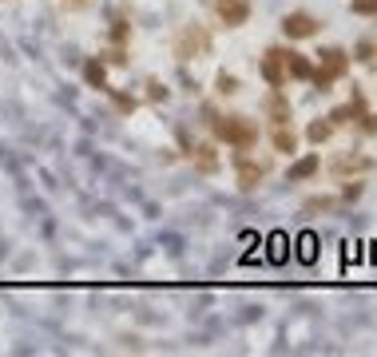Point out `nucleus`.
I'll return each instance as SVG.
<instances>
[{"label":"nucleus","instance_id":"1","mask_svg":"<svg viewBox=\"0 0 377 357\" xmlns=\"http://www.w3.org/2000/svg\"><path fill=\"white\" fill-rule=\"evenodd\" d=\"M346 72H350V56H346L341 48H326L322 56H318V68H314V75H310V80H314L318 92H329V84H334V80H341Z\"/></svg>","mask_w":377,"mask_h":357},{"label":"nucleus","instance_id":"2","mask_svg":"<svg viewBox=\"0 0 377 357\" xmlns=\"http://www.w3.org/2000/svg\"><path fill=\"white\" fill-rule=\"evenodd\" d=\"M215 136H219L222 143H231V147L246 151V147H255L258 127L250 124V119H243V115H227L222 124H215Z\"/></svg>","mask_w":377,"mask_h":357},{"label":"nucleus","instance_id":"3","mask_svg":"<svg viewBox=\"0 0 377 357\" xmlns=\"http://www.w3.org/2000/svg\"><path fill=\"white\" fill-rule=\"evenodd\" d=\"M282 32H286L290 40H310V36L322 32V20H314L310 13H290L286 20H282Z\"/></svg>","mask_w":377,"mask_h":357},{"label":"nucleus","instance_id":"4","mask_svg":"<svg viewBox=\"0 0 377 357\" xmlns=\"http://www.w3.org/2000/svg\"><path fill=\"white\" fill-rule=\"evenodd\" d=\"M207 32H203V28H187V32H183L179 40H175V56H179V60H187V56H195V52H207Z\"/></svg>","mask_w":377,"mask_h":357},{"label":"nucleus","instance_id":"5","mask_svg":"<svg viewBox=\"0 0 377 357\" xmlns=\"http://www.w3.org/2000/svg\"><path fill=\"white\" fill-rule=\"evenodd\" d=\"M262 75H266L270 87H282V84H286V52H282V48H270L266 60H262Z\"/></svg>","mask_w":377,"mask_h":357},{"label":"nucleus","instance_id":"6","mask_svg":"<svg viewBox=\"0 0 377 357\" xmlns=\"http://www.w3.org/2000/svg\"><path fill=\"white\" fill-rule=\"evenodd\" d=\"M215 4H219V16L227 28H239L250 16V0H215Z\"/></svg>","mask_w":377,"mask_h":357},{"label":"nucleus","instance_id":"7","mask_svg":"<svg viewBox=\"0 0 377 357\" xmlns=\"http://www.w3.org/2000/svg\"><path fill=\"white\" fill-rule=\"evenodd\" d=\"M362 115H365V99H362V96H353V103H341V108H334L326 119L338 127V124H350V119H362Z\"/></svg>","mask_w":377,"mask_h":357},{"label":"nucleus","instance_id":"8","mask_svg":"<svg viewBox=\"0 0 377 357\" xmlns=\"http://www.w3.org/2000/svg\"><path fill=\"white\" fill-rule=\"evenodd\" d=\"M266 115L274 119V124H290V103H286V96H282V87H270V96H266Z\"/></svg>","mask_w":377,"mask_h":357},{"label":"nucleus","instance_id":"9","mask_svg":"<svg viewBox=\"0 0 377 357\" xmlns=\"http://www.w3.org/2000/svg\"><path fill=\"white\" fill-rule=\"evenodd\" d=\"M286 75H294V80H310V75H314V64L306 60L302 52H286Z\"/></svg>","mask_w":377,"mask_h":357},{"label":"nucleus","instance_id":"10","mask_svg":"<svg viewBox=\"0 0 377 357\" xmlns=\"http://www.w3.org/2000/svg\"><path fill=\"white\" fill-rule=\"evenodd\" d=\"M258 183H262V167L250 163V159H239V187L250 191V187H258Z\"/></svg>","mask_w":377,"mask_h":357},{"label":"nucleus","instance_id":"11","mask_svg":"<svg viewBox=\"0 0 377 357\" xmlns=\"http://www.w3.org/2000/svg\"><path fill=\"white\" fill-rule=\"evenodd\" d=\"M310 175H318V155H306V159H298L290 171H286V179H290V183H302V179H310Z\"/></svg>","mask_w":377,"mask_h":357},{"label":"nucleus","instance_id":"12","mask_svg":"<svg viewBox=\"0 0 377 357\" xmlns=\"http://www.w3.org/2000/svg\"><path fill=\"white\" fill-rule=\"evenodd\" d=\"M294 147H298V136L290 131V124H278V127H274V151H282V155H290Z\"/></svg>","mask_w":377,"mask_h":357},{"label":"nucleus","instance_id":"13","mask_svg":"<svg viewBox=\"0 0 377 357\" xmlns=\"http://www.w3.org/2000/svg\"><path fill=\"white\" fill-rule=\"evenodd\" d=\"M369 167H374V159H357V155H341L338 163H334V175H346V171H369Z\"/></svg>","mask_w":377,"mask_h":357},{"label":"nucleus","instance_id":"14","mask_svg":"<svg viewBox=\"0 0 377 357\" xmlns=\"http://www.w3.org/2000/svg\"><path fill=\"white\" fill-rule=\"evenodd\" d=\"M329 136H334V124H329V119H314V124L306 127V139H310V143H326Z\"/></svg>","mask_w":377,"mask_h":357},{"label":"nucleus","instance_id":"15","mask_svg":"<svg viewBox=\"0 0 377 357\" xmlns=\"http://www.w3.org/2000/svg\"><path fill=\"white\" fill-rule=\"evenodd\" d=\"M357 60L369 64V68H377V40H374V36L357 40Z\"/></svg>","mask_w":377,"mask_h":357},{"label":"nucleus","instance_id":"16","mask_svg":"<svg viewBox=\"0 0 377 357\" xmlns=\"http://www.w3.org/2000/svg\"><path fill=\"white\" fill-rule=\"evenodd\" d=\"M215 84H219V96H234V92H239V80H234V75H219Z\"/></svg>","mask_w":377,"mask_h":357},{"label":"nucleus","instance_id":"17","mask_svg":"<svg viewBox=\"0 0 377 357\" xmlns=\"http://www.w3.org/2000/svg\"><path fill=\"white\" fill-rule=\"evenodd\" d=\"M338 207V198H310L306 203V210H334Z\"/></svg>","mask_w":377,"mask_h":357},{"label":"nucleus","instance_id":"18","mask_svg":"<svg viewBox=\"0 0 377 357\" xmlns=\"http://www.w3.org/2000/svg\"><path fill=\"white\" fill-rule=\"evenodd\" d=\"M87 80L96 87H104V68H99V64H87Z\"/></svg>","mask_w":377,"mask_h":357},{"label":"nucleus","instance_id":"19","mask_svg":"<svg viewBox=\"0 0 377 357\" xmlns=\"http://www.w3.org/2000/svg\"><path fill=\"white\" fill-rule=\"evenodd\" d=\"M353 13H377V0H353Z\"/></svg>","mask_w":377,"mask_h":357}]
</instances>
